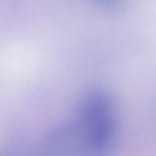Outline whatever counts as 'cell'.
I'll list each match as a JSON object with an SVG mask.
<instances>
[{"label": "cell", "mask_w": 156, "mask_h": 156, "mask_svg": "<svg viewBox=\"0 0 156 156\" xmlns=\"http://www.w3.org/2000/svg\"><path fill=\"white\" fill-rule=\"evenodd\" d=\"M41 156H86L84 135L74 120L61 124L47 136Z\"/></svg>", "instance_id": "cell-2"}, {"label": "cell", "mask_w": 156, "mask_h": 156, "mask_svg": "<svg viewBox=\"0 0 156 156\" xmlns=\"http://www.w3.org/2000/svg\"><path fill=\"white\" fill-rule=\"evenodd\" d=\"M82 131H93L116 126L113 99L104 91H90L82 99L76 114Z\"/></svg>", "instance_id": "cell-1"}]
</instances>
